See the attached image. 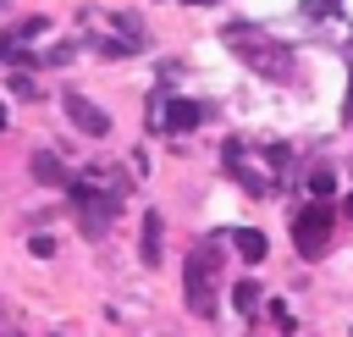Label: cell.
I'll return each instance as SVG.
<instances>
[{
    "label": "cell",
    "instance_id": "obj_1",
    "mask_svg": "<svg viewBox=\"0 0 353 337\" xmlns=\"http://www.w3.org/2000/svg\"><path fill=\"white\" fill-rule=\"evenodd\" d=\"M182 276H188V282H182V287H188V309H193L199 320H210V315H215V282H221V238H215V232L193 243Z\"/></svg>",
    "mask_w": 353,
    "mask_h": 337
},
{
    "label": "cell",
    "instance_id": "obj_2",
    "mask_svg": "<svg viewBox=\"0 0 353 337\" xmlns=\"http://www.w3.org/2000/svg\"><path fill=\"white\" fill-rule=\"evenodd\" d=\"M66 199H72V210H77V221H83L88 238H105L110 221H116V210H121V193L99 188V182H66Z\"/></svg>",
    "mask_w": 353,
    "mask_h": 337
},
{
    "label": "cell",
    "instance_id": "obj_3",
    "mask_svg": "<svg viewBox=\"0 0 353 337\" xmlns=\"http://www.w3.org/2000/svg\"><path fill=\"white\" fill-rule=\"evenodd\" d=\"M331 227H336L331 204H325V199H309V204L292 215V249H298L303 260H325V249H331Z\"/></svg>",
    "mask_w": 353,
    "mask_h": 337
},
{
    "label": "cell",
    "instance_id": "obj_4",
    "mask_svg": "<svg viewBox=\"0 0 353 337\" xmlns=\"http://www.w3.org/2000/svg\"><path fill=\"white\" fill-rule=\"evenodd\" d=\"M149 122H160L165 133H188L204 122V105L199 99H149Z\"/></svg>",
    "mask_w": 353,
    "mask_h": 337
},
{
    "label": "cell",
    "instance_id": "obj_5",
    "mask_svg": "<svg viewBox=\"0 0 353 337\" xmlns=\"http://www.w3.org/2000/svg\"><path fill=\"white\" fill-rule=\"evenodd\" d=\"M66 116H72L88 138H105V133H110V116H105L94 99H83V94H66Z\"/></svg>",
    "mask_w": 353,
    "mask_h": 337
},
{
    "label": "cell",
    "instance_id": "obj_6",
    "mask_svg": "<svg viewBox=\"0 0 353 337\" xmlns=\"http://www.w3.org/2000/svg\"><path fill=\"white\" fill-rule=\"evenodd\" d=\"M33 177H39L44 188H66V166H61L50 149H39V155H33Z\"/></svg>",
    "mask_w": 353,
    "mask_h": 337
},
{
    "label": "cell",
    "instance_id": "obj_7",
    "mask_svg": "<svg viewBox=\"0 0 353 337\" xmlns=\"http://www.w3.org/2000/svg\"><path fill=\"white\" fill-rule=\"evenodd\" d=\"M160 232H165V221H160V215L149 210V215H143V243H138L143 265H154V260H160Z\"/></svg>",
    "mask_w": 353,
    "mask_h": 337
},
{
    "label": "cell",
    "instance_id": "obj_8",
    "mask_svg": "<svg viewBox=\"0 0 353 337\" xmlns=\"http://www.w3.org/2000/svg\"><path fill=\"white\" fill-rule=\"evenodd\" d=\"M232 243H237V254H243L248 265H259V260H265V249H270V243H265V232H254V227L232 232Z\"/></svg>",
    "mask_w": 353,
    "mask_h": 337
},
{
    "label": "cell",
    "instance_id": "obj_9",
    "mask_svg": "<svg viewBox=\"0 0 353 337\" xmlns=\"http://www.w3.org/2000/svg\"><path fill=\"white\" fill-rule=\"evenodd\" d=\"M232 298H237V309H243V315H248V309H254V304H259V282H254V276H243V282H237V287H232Z\"/></svg>",
    "mask_w": 353,
    "mask_h": 337
},
{
    "label": "cell",
    "instance_id": "obj_10",
    "mask_svg": "<svg viewBox=\"0 0 353 337\" xmlns=\"http://www.w3.org/2000/svg\"><path fill=\"white\" fill-rule=\"evenodd\" d=\"M331 188H336V171H331V166H314V177H309V193H314V199H325Z\"/></svg>",
    "mask_w": 353,
    "mask_h": 337
},
{
    "label": "cell",
    "instance_id": "obj_11",
    "mask_svg": "<svg viewBox=\"0 0 353 337\" xmlns=\"http://www.w3.org/2000/svg\"><path fill=\"white\" fill-rule=\"evenodd\" d=\"M270 320H276L281 331H292V309H287V304H270Z\"/></svg>",
    "mask_w": 353,
    "mask_h": 337
},
{
    "label": "cell",
    "instance_id": "obj_12",
    "mask_svg": "<svg viewBox=\"0 0 353 337\" xmlns=\"http://www.w3.org/2000/svg\"><path fill=\"white\" fill-rule=\"evenodd\" d=\"M11 94H22V99H33V77H22V72H17V77H11Z\"/></svg>",
    "mask_w": 353,
    "mask_h": 337
},
{
    "label": "cell",
    "instance_id": "obj_13",
    "mask_svg": "<svg viewBox=\"0 0 353 337\" xmlns=\"http://www.w3.org/2000/svg\"><path fill=\"white\" fill-rule=\"evenodd\" d=\"M342 215H347V221H353V193H347V199H342Z\"/></svg>",
    "mask_w": 353,
    "mask_h": 337
},
{
    "label": "cell",
    "instance_id": "obj_14",
    "mask_svg": "<svg viewBox=\"0 0 353 337\" xmlns=\"http://www.w3.org/2000/svg\"><path fill=\"white\" fill-rule=\"evenodd\" d=\"M0 127H6V105H0Z\"/></svg>",
    "mask_w": 353,
    "mask_h": 337
},
{
    "label": "cell",
    "instance_id": "obj_15",
    "mask_svg": "<svg viewBox=\"0 0 353 337\" xmlns=\"http://www.w3.org/2000/svg\"><path fill=\"white\" fill-rule=\"evenodd\" d=\"M193 6H215V0H193Z\"/></svg>",
    "mask_w": 353,
    "mask_h": 337
},
{
    "label": "cell",
    "instance_id": "obj_16",
    "mask_svg": "<svg viewBox=\"0 0 353 337\" xmlns=\"http://www.w3.org/2000/svg\"><path fill=\"white\" fill-rule=\"evenodd\" d=\"M0 337H17V331H0Z\"/></svg>",
    "mask_w": 353,
    "mask_h": 337
},
{
    "label": "cell",
    "instance_id": "obj_17",
    "mask_svg": "<svg viewBox=\"0 0 353 337\" xmlns=\"http://www.w3.org/2000/svg\"><path fill=\"white\" fill-rule=\"evenodd\" d=\"M347 116H353V105H347Z\"/></svg>",
    "mask_w": 353,
    "mask_h": 337
}]
</instances>
